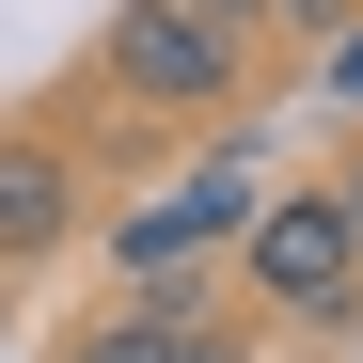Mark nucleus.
<instances>
[{"label": "nucleus", "instance_id": "1", "mask_svg": "<svg viewBox=\"0 0 363 363\" xmlns=\"http://www.w3.org/2000/svg\"><path fill=\"white\" fill-rule=\"evenodd\" d=\"M237 300H253L269 332H347L363 316V221H347L332 174L316 190H269L253 221H237Z\"/></svg>", "mask_w": 363, "mask_h": 363}, {"label": "nucleus", "instance_id": "2", "mask_svg": "<svg viewBox=\"0 0 363 363\" xmlns=\"http://www.w3.org/2000/svg\"><path fill=\"white\" fill-rule=\"evenodd\" d=\"M237 79H253V48L206 32L190 0H127V16L95 32V95H143V111H221Z\"/></svg>", "mask_w": 363, "mask_h": 363}, {"label": "nucleus", "instance_id": "3", "mask_svg": "<svg viewBox=\"0 0 363 363\" xmlns=\"http://www.w3.org/2000/svg\"><path fill=\"white\" fill-rule=\"evenodd\" d=\"M269 190H253V143H221V158H190L158 206H127L111 221V269L127 284H174V269H206V253H237V221H253Z\"/></svg>", "mask_w": 363, "mask_h": 363}, {"label": "nucleus", "instance_id": "4", "mask_svg": "<svg viewBox=\"0 0 363 363\" xmlns=\"http://www.w3.org/2000/svg\"><path fill=\"white\" fill-rule=\"evenodd\" d=\"M64 363H237V316H221V284H206V269H174V284H127Z\"/></svg>", "mask_w": 363, "mask_h": 363}, {"label": "nucleus", "instance_id": "5", "mask_svg": "<svg viewBox=\"0 0 363 363\" xmlns=\"http://www.w3.org/2000/svg\"><path fill=\"white\" fill-rule=\"evenodd\" d=\"M64 221H79V190H64V158H48V143H16V158H0V253H64Z\"/></svg>", "mask_w": 363, "mask_h": 363}, {"label": "nucleus", "instance_id": "6", "mask_svg": "<svg viewBox=\"0 0 363 363\" xmlns=\"http://www.w3.org/2000/svg\"><path fill=\"white\" fill-rule=\"evenodd\" d=\"M316 79H332V95H347V111H363V16H347V32H332V64H316Z\"/></svg>", "mask_w": 363, "mask_h": 363}, {"label": "nucleus", "instance_id": "7", "mask_svg": "<svg viewBox=\"0 0 363 363\" xmlns=\"http://www.w3.org/2000/svg\"><path fill=\"white\" fill-rule=\"evenodd\" d=\"M190 16H206V32H237V48H253V32H269V0H190Z\"/></svg>", "mask_w": 363, "mask_h": 363}, {"label": "nucleus", "instance_id": "8", "mask_svg": "<svg viewBox=\"0 0 363 363\" xmlns=\"http://www.w3.org/2000/svg\"><path fill=\"white\" fill-rule=\"evenodd\" d=\"M269 32H347V0H269Z\"/></svg>", "mask_w": 363, "mask_h": 363}, {"label": "nucleus", "instance_id": "9", "mask_svg": "<svg viewBox=\"0 0 363 363\" xmlns=\"http://www.w3.org/2000/svg\"><path fill=\"white\" fill-rule=\"evenodd\" d=\"M332 190H347V221H363V158H347V174H332Z\"/></svg>", "mask_w": 363, "mask_h": 363}]
</instances>
